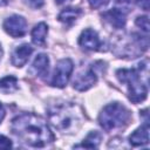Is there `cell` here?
Listing matches in <instances>:
<instances>
[{
	"mask_svg": "<svg viewBox=\"0 0 150 150\" xmlns=\"http://www.w3.org/2000/svg\"><path fill=\"white\" fill-rule=\"evenodd\" d=\"M12 131L23 143L35 148H42L54 141L47 122L32 112L16 116L12 121Z\"/></svg>",
	"mask_w": 150,
	"mask_h": 150,
	"instance_id": "cell-1",
	"label": "cell"
},
{
	"mask_svg": "<svg viewBox=\"0 0 150 150\" xmlns=\"http://www.w3.org/2000/svg\"><path fill=\"white\" fill-rule=\"evenodd\" d=\"M49 122L53 127L62 132L76 130L81 124L82 114L79 107L71 103L62 102L52 105L48 110Z\"/></svg>",
	"mask_w": 150,
	"mask_h": 150,
	"instance_id": "cell-2",
	"label": "cell"
},
{
	"mask_svg": "<svg viewBox=\"0 0 150 150\" xmlns=\"http://www.w3.org/2000/svg\"><path fill=\"white\" fill-rule=\"evenodd\" d=\"M145 66L146 62H144L142 67L139 64L138 69H118L116 71V76L120 80V82L127 84L129 98L134 103L142 102L146 98V94H148L146 82L142 81V69Z\"/></svg>",
	"mask_w": 150,
	"mask_h": 150,
	"instance_id": "cell-3",
	"label": "cell"
},
{
	"mask_svg": "<svg viewBox=\"0 0 150 150\" xmlns=\"http://www.w3.org/2000/svg\"><path fill=\"white\" fill-rule=\"evenodd\" d=\"M131 118L130 111L121 103L114 102L108 105H105L100 116H98V122L100 125L105 130L110 131L112 129L122 128L124 127Z\"/></svg>",
	"mask_w": 150,
	"mask_h": 150,
	"instance_id": "cell-4",
	"label": "cell"
},
{
	"mask_svg": "<svg viewBox=\"0 0 150 150\" xmlns=\"http://www.w3.org/2000/svg\"><path fill=\"white\" fill-rule=\"evenodd\" d=\"M73 68H74V66H73V62L70 59L60 60L54 70V75L52 79V86L57 87V88L66 87V84L68 83L69 77L71 75Z\"/></svg>",
	"mask_w": 150,
	"mask_h": 150,
	"instance_id": "cell-5",
	"label": "cell"
},
{
	"mask_svg": "<svg viewBox=\"0 0 150 150\" xmlns=\"http://www.w3.org/2000/svg\"><path fill=\"white\" fill-rule=\"evenodd\" d=\"M4 29L13 38H21L27 32V21L23 16L12 15L5 20Z\"/></svg>",
	"mask_w": 150,
	"mask_h": 150,
	"instance_id": "cell-6",
	"label": "cell"
},
{
	"mask_svg": "<svg viewBox=\"0 0 150 150\" xmlns=\"http://www.w3.org/2000/svg\"><path fill=\"white\" fill-rule=\"evenodd\" d=\"M96 82H97V75L93 67V68H89V69L77 74V76L73 81V86L76 90L84 91V90H88L89 88H91Z\"/></svg>",
	"mask_w": 150,
	"mask_h": 150,
	"instance_id": "cell-7",
	"label": "cell"
},
{
	"mask_svg": "<svg viewBox=\"0 0 150 150\" xmlns=\"http://www.w3.org/2000/svg\"><path fill=\"white\" fill-rule=\"evenodd\" d=\"M79 45L87 50H98L101 47V41L95 30L87 28L79 38Z\"/></svg>",
	"mask_w": 150,
	"mask_h": 150,
	"instance_id": "cell-8",
	"label": "cell"
},
{
	"mask_svg": "<svg viewBox=\"0 0 150 150\" xmlns=\"http://www.w3.org/2000/svg\"><path fill=\"white\" fill-rule=\"evenodd\" d=\"M33 53V48L28 43H23L18 46L12 54V63L15 67H22L28 61L30 54Z\"/></svg>",
	"mask_w": 150,
	"mask_h": 150,
	"instance_id": "cell-9",
	"label": "cell"
},
{
	"mask_svg": "<svg viewBox=\"0 0 150 150\" xmlns=\"http://www.w3.org/2000/svg\"><path fill=\"white\" fill-rule=\"evenodd\" d=\"M102 18L108 22L110 23L112 27L120 29V28H123L124 25H125V13L120 9V8H112L110 11H107L102 14Z\"/></svg>",
	"mask_w": 150,
	"mask_h": 150,
	"instance_id": "cell-10",
	"label": "cell"
},
{
	"mask_svg": "<svg viewBox=\"0 0 150 150\" xmlns=\"http://www.w3.org/2000/svg\"><path fill=\"white\" fill-rule=\"evenodd\" d=\"M129 142L134 146H139V145H144V144L149 143V123H148V120H145L144 124L141 125L137 130H135L130 135Z\"/></svg>",
	"mask_w": 150,
	"mask_h": 150,
	"instance_id": "cell-11",
	"label": "cell"
},
{
	"mask_svg": "<svg viewBox=\"0 0 150 150\" xmlns=\"http://www.w3.org/2000/svg\"><path fill=\"white\" fill-rule=\"evenodd\" d=\"M48 69H49V59L46 54H39L33 64H32V70L35 73V75L43 77L48 75Z\"/></svg>",
	"mask_w": 150,
	"mask_h": 150,
	"instance_id": "cell-12",
	"label": "cell"
},
{
	"mask_svg": "<svg viewBox=\"0 0 150 150\" xmlns=\"http://www.w3.org/2000/svg\"><path fill=\"white\" fill-rule=\"evenodd\" d=\"M48 33V27L45 22H40L34 26L32 30V41L36 46H45L46 35Z\"/></svg>",
	"mask_w": 150,
	"mask_h": 150,
	"instance_id": "cell-13",
	"label": "cell"
},
{
	"mask_svg": "<svg viewBox=\"0 0 150 150\" xmlns=\"http://www.w3.org/2000/svg\"><path fill=\"white\" fill-rule=\"evenodd\" d=\"M82 14V11L80 8H74V7H68L64 8L57 16V19L66 23V25H71L73 22H75V20Z\"/></svg>",
	"mask_w": 150,
	"mask_h": 150,
	"instance_id": "cell-14",
	"label": "cell"
},
{
	"mask_svg": "<svg viewBox=\"0 0 150 150\" xmlns=\"http://www.w3.org/2000/svg\"><path fill=\"white\" fill-rule=\"evenodd\" d=\"M100 142H101V134L97 131H91L86 137L83 143L80 145H76V148H91L93 149V148H97Z\"/></svg>",
	"mask_w": 150,
	"mask_h": 150,
	"instance_id": "cell-15",
	"label": "cell"
},
{
	"mask_svg": "<svg viewBox=\"0 0 150 150\" xmlns=\"http://www.w3.org/2000/svg\"><path fill=\"white\" fill-rule=\"evenodd\" d=\"M19 88L18 80L14 76H6L0 80V90L5 93H12Z\"/></svg>",
	"mask_w": 150,
	"mask_h": 150,
	"instance_id": "cell-16",
	"label": "cell"
},
{
	"mask_svg": "<svg viewBox=\"0 0 150 150\" xmlns=\"http://www.w3.org/2000/svg\"><path fill=\"white\" fill-rule=\"evenodd\" d=\"M136 25H137L143 32H145V33L149 32V19H148V16H145V15L138 16V18L136 19Z\"/></svg>",
	"mask_w": 150,
	"mask_h": 150,
	"instance_id": "cell-17",
	"label": "cell"
},
{
	"mask_svg": "<svg viewBox=\"0 0 150 150\" xmlns=\"http://www.w3.org/2000/svg\"><path fill=\"white\" fill-rule=\"evenodd\" d=\"M23 1L26 2V5H28L29 7L35 8V9L41 8L43 6V0H23Z\"/></svg>",
	"mask_w": 150,
	"mask_h": 150,
	"instance_id": "cell-18",
	"label": "cell"
},
{
	"mask_svg": "<svg viewBox=\"0 0 150 150\" xmlns=\"http://www.w3.org/2000/svg\"><path fill=\"white\" fill-rule=\"evenodd\" d=\"M109 2V0H89L91 8H100L102 6H105Z\"/></svg>",
	"mask_w": 150,
	"mask_h": 150,
	"instance_id": "cell-19",
	"label": "cell"
},
{
	"mask_svg": "<svg viewBox=\"0 0 150 150\" xmlns=\"http://www.w3.org/2000/svg\"><path fill=\"white\" fill-rule=\"evenodd\" d=\"M11 146H12V142L7 137L0 135V149H8Z\"/></svg>",
	"mask_w": 150,
	"mask_h": 150,
	"instance_id": "cell-20",
	"label": "cell"
},
{
	"mask_svg": "<svg viewBox=\"0 0 150 150\" xmlns=\"http://www.w3.org/2000/svg\"><path fill=\"white\" fill-rule=\"evenodd\" d=\"M136 4L138 7H141L144 11H149V0H136Z\"/></svg>",
	"mask_w": 150,
	"mask_h": 150,
	"instance_id": "cell-21",
	"label": "cell"
},
{
	"mask_svg": "<svg viewBox=\"0 0 150 150\" xmlns=\"http://www.w3.org/2000/svg\"><path fill=\"white\" fill-rule=\"evenodd\" d=\"M116 2L121 5V7H129L131 4V0H116Z\"/></svg>",
	"mask_w": 150,
	"mask_h": 150,
	"instance_id": "cell-22",
	"label": "cell"
},
{
	"mask_svg": "<svg viewBox=\"0 0 150 150\" xmlns=\"http://www.w3.org/2000/svg\"><path fill=\"white\" fill-rule=\"evenodd\" d=\"M4 117H5V109H4V105L0 103V123L2 122Z\"/></svg>",
	"mask_w": 150,
	"mask_h": 150,
	"instance_id": "cell-23",
	"label": "cell"
},
{
	"mask_svg": "<svg viewBox=\"0 0 150 150\" xmlns=\"http://www.w3.org/2000/svg\"><path fill=\"white\" fill-rule=\"evenodd\" d=\"M68 1H70V0H55V2H56L57 5H62V4H66V2H68Z\"/></svg>",
	"mask_w": 150,
	"mask_h": 150,
	"instance_id": "cell-24",
	"label": "cell"
},
{
	"mask_svg": "<svg viewBox=\"0 0 150 150\" xmlns=\"http://www.w3.org/2000/svg\"><path fill=\"white\" fill-rule=\"evenodd\" d=\"M7 4V0H0V6H4Z\"/></svg>",
	"mask_w": 150,
	"mask_h": 150,
	"instance_id": "cell-25",
	"label": "cell"
},
{
	"mask_svg": "<svg viewBox=\"0 0 150 150\" xmlns=\"http://www.w3.org/2000/svg\"><path fill=\"white\" fill-rule=\"evenodd\" d=\"M1 56H2V49H1V46H0V60H1Z\"/></svg>",
	"mask_w": 150,
	"mask_h": 150,
	"instance_id": "cell-26",
	"label": "cell"
}]
</instances>
